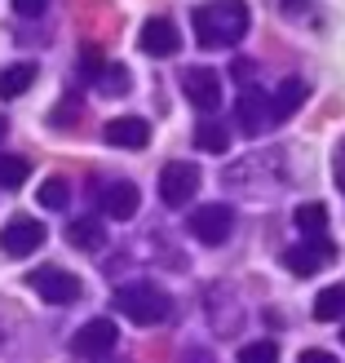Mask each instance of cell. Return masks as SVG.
<instances>
[{
	"instance_id": "1",
	"label": "cell",
	"mask_w": 345,
	"mask_h": 363,
	"mask_svg": "<svg viewBox=\"0 0 345 363\" xmlns=\"http://www.w3.org/2000/svg\"><path fill=\"white\" fill-rule=\"evenodd\" d=\"M191 23L204 49H230L248 35V5L244 0H208L191 13Z\"/></svg>"
},
{
	"instance_id": "2",
	"label": "cell",
	"mask_w": 345,
	"mask_h": 363,
	"mask_svg": "<svg viewBox=\"0 0 345 363\" xmlns=\"http://www.w3.org/2000/svg\"><path fill=\"white\" fill-rule=\"evenodd\" d=\"M115 311L124 319L142 323V328H151V323L169 319V293H159L155 284H124L115 293Z\"/></svg>"
},
{
	"instance_id": "3",
	"label": "cell",
	"mask_w": 345,
	"mask_h": 363,
	"mask_svg": "<svg viewBox=\"0 0 345 363\" xmlns=\"http://www.w3.org/2000/svg\"><path fill=\"white\" fill-rule=\"evenodd\" d=\"M27 284H31L49 306H71V301L84 297V284L71 275V270H62V266H40V270H31Z\"/></svg>"
},
{
	"instance_id": "4",
	"label": "cell",
	"mask_w": 345,
	"mask_h": 363,
	"mask_svg": "<svg viewBox=\"0 0 345 363\" xmlns=\"http://www.w3.org/2000/svg\"><path fill=\"white\" fill-rule=\"evenodd\" d=\"M199 191V169L191 160H173V164L159 169V199H164L169 208H186Z\"/></svg>"
},
{
	"instance_id": "5",
	"label": "cell",
	"mask_w": 345,
	"mask_h": 363,
	"mask_svg": "<svg viewBox=\"0 0 345 363\" xmlns=\"http://www.w3.org/2000/svg\"><path fill=\"white\" fill-rule=\"evenodd\" d=\"M186 230L195 235L199 244H226L230 240V230H234V213H230V204H199L195 213H191V222H186Z\"/></svg>"
},
{
	"instance_id": "6",
	"label": "cell",
	"mask_w": 345,
	"mask_h": 363,
	"mask_svg": "<svg viewBox=\"0 0 345 363\" xmlns=\"http://www.w3.org/2000/svg\"><path fill=\"white\" fill-rule=\"evenodd\" d=\"M40 244H45V226L27 213H18L0 226V252H9V257H31Z\"/></svg>"
},
{
	"instance_id": "7",
	"label": "cell",
	"mask_w": 345,
	"mask_h": 363,
	"mask_svg": "<svg viewBox=\"0 0 345 363\" xmlns=\"http://www.w3.org/2000/svg\"><path fill=\"white\" fill-rule=\"evenodd\" d=\"M328 262H336V244L332 240H305V244H297V248H288L283 252V266L293 270V275H301V279H310V275H319Z\"/></svg>"
},
{
	"instance_id": "8",
	"label": "cell",
	"mask_w": 345,
	"mask_h": 363,
	"mask_svg": "<svg viewBox=\"0 0 345 363\" xmlns=\"http://www.w3.org/2000/svg\"><path fill=\"white\" fill-rule=\"evenodd\" d=\"M115 341H120V333H115L111 319H89L84 328L71 337V350H76L80 359H102V354L115 350Z\"/></svg>"
},
{
	"instance_id": "9",
	"label": "cell",
	"mask_w": 345,
	"mask_h": 363,
	"mask_svg": "<svg viewBox=\"0 0 345 363\" xmlns=\"http://www.w3.org/2000/svg\"><path fill=\"white\" fill-rule=\"evenodd\" d=\"M239 120H244V133L248 138H257V133L270 129V124H279L275 111H270V94H266V89L248 84L244 94H239Z\"/></svg>"
},
{
	"instance_id": "10",
	"label": "cell",
	"mask_w": 345,
	"mask_h": 363,
	"mask_svg": "<svg viewBox=\"0 0 345 363\" xmlns=\"http://www.w3.org/2000/svg\"><path fill=\"white\" fill-rule=\"evenodd\" d=\"M181 84H186V98L199 111H217V106H222V76H217L213 67H191L186 76H181Z\"/></svg>"
},
{
	"instance_id": "11",
	"label": "cell",
	"mask_w": 345,
	"mask_h": 363,
	"mask_svg": "<svg viewBox=\"0 0 345 363\" xmlns=\"http://www.w3.org/2000/svg\"><path fill=\"white\" fill-rule=\"evenodd\" d=\"M137 45H142V53H151V58H173V53L181 49V35L173 27V18H147Z\"/></svg>"
},
{
	"instance_id": "12",
	"label": "cell",
	"mask_w": 345,
	"mask_h": 363,
	"mask_svg": "<svg viewBox=\"0 0 345 363\" xmlns=\"http://www.w3.org/2000/svg\"><path fill=\"white\" fill-rule=\"evenodd\" d=\"M102 138L111 142V147H129V151H142L151 142V124L142 116H120V120H106Z\"/></svg>"
},
{
	"instance_id": "13",
	"label": "cell",
	"mask_w": 345,
	"mask_h": 363,
	"mask_svg": "<svg viewBox=\"0 0 345 363\" xmlns=\"http://www.w3.org/2000/svg\"><path fill=\"white\" fill-rule=\"evenodd\" d=\"M137 204H142V195H137L133 182H106L102 186V213L115 217V222H129L137 213Z\"/></svg>"
},
{
	"instance_id": "14",
	"label": "cell",
	"mask_w": 345,
	"mask_h": 363,
	"mask_svg": "<svg viewBox=\"0 0 345 363\" xmlns=\"http://www.w3.org/2000/svg\"><path fill=\"white\" fill-rule=\"evenodd\" d=\"M67 244L80 248V252H94L106 244V226L98 222V217H76V222L67 226Z\"/></svg>"
},
{
	"instance_id": "15",
	"label": "cell",
	"mask_w": 345,
	"mask_h": 363,
	"mask_svg": "<svg viewBox=\"0 0 345 363\" xmlns=\"http://www.w3.org/2000/svg\"><path fill=\"white\" fill-rule=\"evenodd\" d=\"M305 94H310V89H305V80H297V76H288L275 94H270V111H275V120H288L297 111V106L305 102Z\"/></svg>"
},
{
	"instance_id": "16",
	"label": "cell",
	"mask_w": 345,
	"mask_h": 363,
	"mask_svg": "<svg viewBox=\"0 0 345 363\" xmlns=\"http://www.w3.org/2000/svg\"><path fill=\"white\" fill-rule=\"evenodd\" d=\"M35 84V62H13V67H5L0 71V98H23L27 89Z\"/></svg>"
},
{
	"instance_id": "17",
	"label": "cell",
	"mask_w": 345,
	"mask_h": 363,
	"mask_svg": "<svg viewBox=\"0 0 345 363\" xmlns=\"http://www.w3.org/2000/svg\"><path fill=\"white\" fill-rule=\"evenodd\" d=\"M195 147L208 151V155H222L230 147V129H226L222 120H199L195 124Z\"/></svg>"
},
{
	"instance_id": "18",
	"label": "cell",
	"mask_w": 345,
	"mask_h": 363,
	"mask_svg": "<svg viewBox=\"0 0 345 363\" xmlns=\"http://www.w3.org/2000/svg\"><path fill=\"white\" fill-rule=\"evenodd\" d=\"M293 222H297V230L305 235V240H319V235L328 230V208L323 204H297Z\"/></svg>"
},
{
	"instance_id": "19",
	"label": "cell",
	"mask_w": 345,
	"mask_h": 363,
	"mask_svg": "<svg viewBox=\"0 0 345 363\" xmlns=\"http://www.w3.org/2000/svg\"><path fill=\"white\" fill-rule=\"evenodd\" d=\"M27 177H31L27 155H0V191H18Z\"/></svg>"
},
{
	"instance_id": "20",
	"label": "cell",
	"mask_w": 345,
	"mask_h": 363,
	"mask_svg": "<svg viewBox=\"0 0 345 363\" xmlns=\"http://www.w3.org/2000/svg\"><path fill=\"white\" fill-rule=\"evenodd\" d=\"M345 315V284L341 288H323V293L315 297V319L319 323H332Z\"/></svg>"
},
{
	"instance_id": "21",
	"label": "cell",
	"mask_w": 345,
	"mask_h": 363,
	"mask_svg": "<svg viewBox=\"0 0 345 363\" xmlns=\"http://www.w3.org/2000/svg\"><path fill=\"white\" fill-rule=\"evenodd\" d=\"M35 195H40V204H45V208L58 213V208H67V204H71V182H67V177H45Z\"/></svg>"
},
{
	"instance_id": "22",
	"label": "cell",
	"mask_w": 345,
	"mask_h": 363,
	"mask_svg": "<svg viewBox=\"0 0 345 363\" xmlns=\"http://www.w3.org/2000/svg\"><path fill=\"white\" fill-rule=\"evenodd\" d=\"M98 89H102V94L106 98H120V94H129V71H124V67H102L98 71Z\"/></svg>"
},
{
	"instance_id": "23",
	"label": "cell",
	"mask_w": 345,
	"mask_h": 363,
	"mask_svg": "<svg viewBox=\"0 0 345 363\" xmlns=\"http://www.w3.org/2000/svg\"><path fill=\"white\" fill-rule=\"evenodd\" d=\"M239 363H279V346L275 341H248L239 350Z\"/></svg>"
},
{
	"instance_id": "24",
	"label": "cell",
	"mask_w": 345,
	"mask_h": 363,
	"mask_svg": "<svg viewBox=\"0 0 345 363\" xmlns=\"http://www.w3.org/2000/svg\"><path fill=\"white\" fill-rule=\"evenodd\" d=\"M49 9V0H13V13L18 18H40Z\"/></svg>"
},
{
	"instance_id": "25",
	"label": "cell",
	"mask_w": 345,
	"mask_h": 363,
	"mask_svg": "<svg viewBox=\"0 0 345 363\" xmlns=\"http://www.w3.org/2000/svg\"><path fill=\"white\" fill-rule=\"evenodd\" d=\"M301 363H336V354H328V350H301Z\"/></svg>"
},
{
	"instance_id": "26",
	"label": "cell",
	"mask_w": 345,
	"mask_h": 363,
	"mask_svg": "<svg viewBox=\"0 0 345 363\" xmlns=\"http://www.w3.org/2000/svg\"><path fill=\"white\" fill-rule=\"evenodd\" d=\"M288 18H305V9H310V0H283Z\"/></svg>"
},
{
	"instance_id": "27",
	"label": "cell",
	"mask_w": 345,
	"mask_h": 363,
	"mask_svg": "<svg viewBox=\"0 0 345 363\" xmlns=\"http://www.w3.org/2000/svg\"><path fill=\"white\" fill-rule=\"evenodd\" d=\"M336 182H341V191H345V151L336 155Z\"/></svg>"
},
{
	"instance_id": "28",
	"label": "cell",
	"mask_w": 345,
	"mask_h": 363,
	"mask_svg": "<svg viewBox=\"0 0 345 363\" xmlns=\"http://www.w3.org/2000/svg\"><path fill=\"white\" fill-rule=\"evenodd\" d=\"M5 129H9V124H5V116H0V138H5Z\"/></svg>"
},
{
	"instance_id": "29",
	"label": "cell",
	"mask_w": 345,
	"mask_h": 363,
	"mask_svg": "<svg viewBox=\"0 0 345 363\" xmlns=\"http://www.w3.org/2000/svg\"><path fill=\"white\" fill-rule=\"evenodd\" d=\"M341 341H345V333H341Z\"/></svg>"
}]
</instances>
